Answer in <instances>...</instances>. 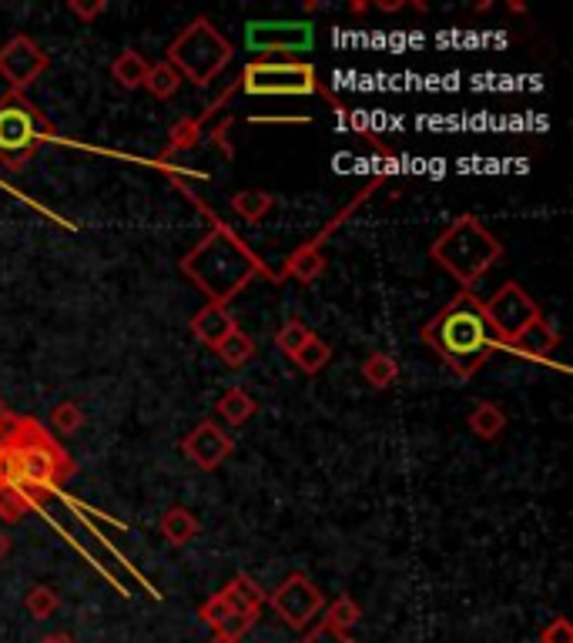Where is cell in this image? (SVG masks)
Listing matches in <instances>:
<instances>
[{"label": "cell", "mask_w": 573, "mask_h": 643, "mask_svg": "<svg viewBox=\"0 0 573 643\" xmlns=\"http://www.w3.org/2000/svg\"><path fill=\"white\" fill-rule=\"evenodd\" d=\"M185 279L215 305L235 302L255 279H272L276 271H269V265L261 262L232 228L211 215V228L182 255L179 262Z\"/></svg>", "instance_id": "6da1fadb"}, {"label": "cell", "mask_w": 573, "mask_h": 643, "mask_svg": "<svg viewBox=\"0 0 573 643\" xmlns=\"http://www.w3.org/2000/svg\"><path fill=\"white\" fill-rule=\"evenodd\" d=\"M419 339L450 365L456 379H473L500 349L483 312V299L473 289H460L419 329Z\"/></svg>", "instance_id": "7a4b0ae2"}, {"label": "cell", "mask_w": 573, "mask_h": 643, "mask_svg": "<svg viewBox=\"0 0 573 643\" xmlns=\"http://www.w3.org/2000/svg\"><path fill=\"white\" fill-rule=\"evenodd\" d=\"M483 312H487L500 349L547 362L550 352L560 345V336L547 326L540 305L520 282H503L490 299H483Z\"/></svg>", "instance_id": "3957f363"}, {"label": "cell", "mask_w": 573, "mask_h": 643, "mask_svg": "<svg viewBox=\"0 0 573 643\" xmlns=\"http://www.w3.org/2000/svg\"><path fill=\"white\" fill-rule=\"evenodd\" d=\"M503 258V242L476 215H456L447 232L429 245V262H436L460 289H473Z\"/></svg>", "instance_id": "277c9868"}, {"label": "cell", "mask_w": 573, "mask_h": 643, "mask_svg": "<svg viewBox=\"0 0 573 643\" xmlns=\"http://www.w3.org/2000/svg\"><path fill=\"white\" fill-rule=\"evenodd\" d=\"M11 466H14V486L24 489L34 502L44 499L58 483H64L74 473L71 456L64 446L31 416H17L11 433Z\"/></svg>", "instance_id": "5b68a950"}, {"label": "cell", "mask_w": 573, "mask_h": 643, "mask_svg": "<svg viewBox=\"0 0 573 643\" xmlns=\"http://www.w3.org/2000/svg\"><path fill=\"white\" fill-rule=\"evenodd\" d=\"M235 58L232 40L208 17H195L179 37L164 48V61L195 87H208Z\"/></svg>", "instance_id": "8992f818"}, {"label": "cell", "mask_w": 573, "mask_h": 643, "mask_svg": "<svg viewBox=\"0 0 573 643\" xmlns=\"http://www.w3.org/2000/svg\"><path fill=\"white\" fill-rule=\"evenodd\" d=\"M54 137V124L27 95L21 90L0 95V165L8 171H24L27 161Z\"/></svg>", "instance_id": "52a82bcc"}, {"label": "cell", "mask_w": 573, "mask_h": 643, "mask_svg": "<svg viewBox=\"0 0 573 643\" xmlns=\"http://www.w3.org/2000/svg\"><path fill=\"white\" fill-rule=\"evenodd\" d=\"M239 90L252 98H305V95H322L342 118H349L345 105L332 95V90L319 81L316 68L298 58L292 61H248L239 74Z\"/></svg>", "instance_id": "ba28073f"}, {"label": "cell", "mask_w": 573, "mask_h": 643, "mask_svg": "<svg viewBox=\"0 0 573 643\" xmlns=\"http://www.w3.org/2000/svg\"><path fill=\"white\" fill-rule=\"evenodd\" d=\"M316 27L308 21H248L245 48L255 61H292L295 54L313 51Z\"/></svg>", "instance_id": "9c48e42d"}, {"label": "cell", "mask_w": 573, "mask_h": 643, "mask_svg": "<svg viewBox=\"0 0 573 643\" xmlns=\"http://www.w3.org/2000/svg\"><path fill=\"white\" fill-rule=\"evenodd\" d=\"M266 604L276 610V617L305 633L308 627H316L322 620V610H326V593L319 590L316 580H308L305 573H289L269 596Z\"/></svg>", "instance_id": "30bf717a"}, {"label": "cell", "mask_w": 573, "mask_h": 643, "mask_svg": "<svg viewBox=\"0 0 573 643\" xmlns=\"http://www.w3.org/2000/svg\"><path fill=\"white\" fill-rule=\"evenodd\" d=\"M48 68H51V54L31 34H14L11 40L0 44V77L8 81V90L27 95V87H34L48 74Z\"/></svg>", "instance_id": "8fae6325"}, {"label": "cell", "mask_w": 573, "mask_h": 643, "mask_svg": "<svg viewBox=\"0 0 573 643\" xmlns=\"http://www.w3.org/2000/svg\"><path fill=\"white\" fill-rule=\"evenodd\" d=\"M182 452L192 466H198L202 473H215L225 459L235 452V439L232 433L215 423V420H202L195 429H188V436L182 439Z\"/></svg>", "instance_id": "7c38bea8"}, {"label": "cell", "mask_w": 573, "mask_h": 643, "mask_svg": "<svg viewBox=\"0 0 573 643\" xmlns=\"http://www.w3.org/2000/svg\"><path fill=\"white\" fill-rule=\"evenodd\" d=\"M188 329H192V336H195L202 345H208V349L215 352V345H218V342H222L229 332H235V329H239V322H235V315H232L225 305L205 302V305L192 315Z\"/></svg>", "instance_id": "4fadbf2b"}, {"label": "cell", "mask_w": 573, "mask_h": 643, "mask_svg": "<svg viewBox=\"0 0 573 643\" xmlns=\"http://www.w3.org/2000/svg\"><path fill=\"white\" fill-rule=\"evenodd\" d=\"M198 617L211 627V633H229V636H239V640L255 627V620L242 617L222 590L208 596V600L202 604V610H198Z\"/></svg>", "instance_id": "5bb4252c"}, {"label": "cell", "mask_w": 573, "mask_h": 643, "mask_svg": "<svg viewBox=\"0 0 573 643\" xmlns=\"http://www.w3.org/2000/svg\"><path fill=\"white\" fill-rule=\"evenodd\" d=\"M158 533H161V539L168 546H188L202 533V523H198V517L188 507H182V502H171V507L158 520Z\"/></svg>", "instance_id": "9a60e30c"}, {"label": "cell", "mask_w": 573, "mask_h": 643, "mask_svg": "<svg viewBox=\"0 0 573 643\" xmlns=\"http://www.w3.org/2000/svg\"><path fill=\"white\" fill-rule=\"evenodd\" d=\"M229 600H232V607L242 614V617H248V620H255L258 623V617H261V610H266V590L258 586V580H252L248 573H235L229 583H225V590H222Z\"/></svg>", "instance_id": "2e32d148"}, {"label": "cell", "mask_w": 573, "mask_h": 643, "mask_svg": "<svg viewBox=\"0 0 573 643\" xmlns=\"http://www.w3.org/2000/svg\"><path fill=\"white\" fill-rule=\"evenodd\" d=\"M258 412V402L248 389L242 386H232L225 389L222 396H218L215 402V423H222V426H245L252 416Z\"/></svg>", "instance_id": "e0dca14e"}, {"label": "cell", "mask_w": 573, "mask_h": 643, "mask_svg": "<svg viewBox=\"0 0 573 643\" xmlns=\"http://www.w3.org/2000/svg\"><path fill=\"white\" fill-rule=\"evenodd\" d=\"M507 412H503V405L500 402H493V399H479L473 409H470V416H466V426H470V433L476 436V439H483V442H493V439H500L503 436V429H507Z\"/></svg>", "instance_id": "ac0fdd59"}, {"label": "cell", "mask_w": 573, "mask_h": 643, "mask_svg": "<svg viewBox=\"0 0 573 643\" xmlns=\"http://www.w3.org/2000/svg\"><path fill=\"white\" fill-rule=\"evenodd\" d=\"M232 90H235V87H229L225 95H218V101H215V105H211L202 118H182L179 124H174V128H171V137H168V151H185V148H195V145H198V137H202L205 121H208L218 108H222L229 98H232Z\"/></svg>", "instance_id": "d6986e66"}, {"label": "cell", "mask_w": 573, "mask_h": 643, "mask_svg": "<svg viewBox=\"0 0 573 643\" xmlns=\"http://www.w3.org/2000/svg\"><path fill=\"white\" fill-rule=\"evenodd\" d=\"M148 68H151V64H148L145 54H138L135 48H124V51L111 61V77H114V84L124 87V90H138V87H145Z\"/></svg>", "instance_id": "ffe728a7"}, {"label": "cell", "mask_w": 573, "mask_h": 643, "mask_svg": "<svg viewBox=\"0 0 573 643\" xmlns=\"http://www.w3.org/2000/svg\"><path fill=\"white\" fill-rule=\"evenodd\" d=\"M232 211L245 221V225H258L266 221V215L276 208V195L272 192H261V189H242L232 195Z\"/></svg>", "instance_id": "44dd1931"}, {"label": "cell", "mask_w": 573, "mask_h": 643, "mask_svg": "<svg viewBox=\"0 0 573 643\" xmlns=\"http://www.w3.org/2000/svg\"><path fill=\"white\" fill-rule=\"evenodd\" d=\"M255 352H258V342L239 326L235 332H229L222 342L215 345V355L222 359L229 369H242V365H248L252 359H255Z\"/></svg>", "instance_id": "7402d4cb"}, {"label": "cell", "mask_w": 573, "mask_h": 643, "mask_svg": "<svg viewBox=\"0 0 573 643\" xmlns=\"http://www.w3.org/2000/svg\"><path fill=\"white\" fill-rule=\"evenodd\" d=\"M363 379L379 392L392 389L395 383H400V362H395V355H389V352H369L363 359Z\"/></svg>", "instance_id": "603a6c76"}, {"label": "cell", "mask_w": 573, "mask_h": 643, "mask_svg": "<svg viewBox=\"0 0 573 643\" xmlns=\"http://www.w3.org/2000/svg\"><path fill=\"white\" fill-rule=\"evenodd\" d=\"M182 74L174 71L168 61H158V64H151L148 68V77H145V90L151 98H158V101H171L174 95L182 90Z\"/></svg>", "instance_id": "cb8c5ba5"}, {"label": "cell", "mask_w": 573, "mask_h": 643, "mask_svg": "<svg viewBox=\"0 0 573 643\" xmlns=\"http://www.w3.org/2000/svg\"><path fill=\"white\" fill-rule=\"evenodd\" d=\"M329 362H332V345H329L326 339H319V336H313V339H308V342L292 355V365H295L298 373H305V376H319Z\"/></svg>", "instance_id": "d4e9b609"}, {"label": "cell", "mask_w": 573, "mask_h": 643, "mask_svg": "<svg viewBox=\"0 0 573 643\" xmlns=\"http://www.w3.org/2000/svg\"><path fill=\"white\" fill-rule=\"evenodd\" d=\"M359 620H363V607H359L356 600H352L349 593H342V596H336L332 604H326L319 623H326V627H332V630H339V633H349Z\"/></svg>", "instance_id": "484cf974"}, {"label": "cell", "mask_w": 573, "mask_h": 643, "mask_svg": "<svg viewBox=\"0 0 573 643\" xmlns=\"http://www.w3.org/2000/svg\"><path fill=\"white\" fill-rule=\"evenodd\" d=\"M84 409H81V402H74V399H64V402H58L51 412H48V426H51V436H74L81 426H84Z\"/></svg>", "instance_id": "4316f807"}, {"label": "cell", "mask_w": 573, "mask_h": 643, "mask_svg": "<svg viewBox=\"0 0 573 643\" xmlns=\"http://www.w3.org/2000/svg\"><path fill=\"white\" fill-rule=\"evenodd\" d=\"M58 607H61V596H58V590L48 586V583H34V586L27 590V596H24V610H27L34 620H51V617L58 614Z\"/></svg>", "instance_id": "83f0119b"}, {"label": "cell", "mask_w": 573, "mask_h": 643, "mask_svg": "<svg viewBox=\"0 0 573 643\" xmlns=\"http://www.w3.org/2000/svg\"><path fill=\"white\" fill-rule=\"evenodd\" d=\"M313 336H316V332L308 329L302 318H295V315H292V318H285L282 326H279V332H276V345H279V352H282L285 359H292V355H295V352H298L308 339H313Z\"/></svg>", "instance_id": "f1b7e54d"}, {"label": "cell", "mask_w": 573, "mask_h": 643, "mask_svg": "<svg viewBox=\"0 0 573 643\" xmlns=\"http://www.w3.org/2000/svg\"><path fill=\"white\" fill-rule=\"evenodd\" d=\"M31 510H34V499L24 489H17V486L0 489V520L4 523H21Z\"/></svg>", "instance_id": "f546056e"}, {"label": "cell", "mask_w": 573, "mask_h": 643, "mask_svg": "<svg viewBox=\"0 0 573 643\" xmlns=\"http://www.w3.org/2000/svg\"><path fill=\"white\" fill-rule=\"evenodd\" d=\"M17 416L14 412H4L0 416V489L14 486V466H11V433H14Z\"/></svg>", "instance_id": "4dcf8cb0"}, {"label": "cell", "mask_w": 573, "mask_h": 643, "mask_svg": "<svg viewBox=\"0 0 573 643\" xmlns=\"http://www.w3.org/2000/svg\"><path fill=\"white\" fill-rule=\"evenodd\" d=\"M298 643H356V640H352L349 633H339V630L326 627V623H316V627L305 630V636Z\"/></svg>", "instance_id": "1f68e13d"}, {"label": "cell", "mask_w": 573, "mask_h": 643, "mask_svg": "<svg viewBox=\"0 0 573 643\" xmlns=\"http://www.w3.org/2000/svg\"><path fill=\"white\" fill-rule=\"evenodd\" d=\"M540 643H573V627L566 617H553L544 630H540Z\"/></svg>", "instance_id": "d6a6232c"}, {"label": "cell", "mask_w": 573, "mask_h": 643, "mask_svg": "<svg viewBox=\"0 0 573 643\" xmlns=\"http://www.w3.org/2000/svg\"><path fill=\"white\" fill-rule=\"evenodd\" d=\"M68 11H71L81 24H95V21L108 11V4H105V0H95V4H84V0H68Z\"/></svg>", "instance_id": "836d02e7"}, {"label": "cell", "mask_w": 573, "mask_h": 643, "mask_svg": "<svg viewBox=\"0 0 573 643\" xmlns=\"http://www.w3.org/2000/svg\"><path fill=\"white\" fill-rule=\"evenodd\" d=\"M37 643H77V640H74L71 633H64V630H61V633H48V636H40Z\"/></svg>", "instance_id": "e575fe53"}, {"label": "cell", "mask_w": 573, "mask_h": 643, "mask_svg": "<svg viewBox=\"0 0 573 643\" xmlns=\"http://www.w3.org/2000/svg\"><path fill=\"white\" fill-rule=\"evenodd\" d=\"M11 546H14V543H11V533L0 530V560H4V557L11 554Z\"/></svg>", "instance_id": "d590c367"}, {"label": "cell", "mask_w": 573, "mask_h": 643, "mask_svg": "<svg viewBox=\"0 0 573 643\" xmlns=\"http://www.w3.org/2000/svg\"><path fill=\"white\" fill-rule=\"evenodd\" d=\"M376 8H379V11H403L406 4H403V0H379Z\"/></svg>", "instance_id": "8d00e7d4"}, {"label": "cell", "mask_w": 573, "mask_h": 643, "mask_svg": "<svg viewBox=\"0 0 573 643\" xmlns=\"http://www.w3.org/2000/svg\"><path fill=\"white\" fill-rule=\"evenodd\" d=\"M208 643H242V640L239 636H229V633H211Z\"/></svg>", "instance_id": "74e56055"}, {"label": "cell", "mask_w": 573, "mask_h": 643, "mask_svg": "<svg viewBox=\"0 0 573 643\" xmlns=\"http://www.w3.org/2000/svg\"><path fill=\"white\" fill-rule=\"evenodd\" d=\"M349 11H352V14H363V11H366V4H363V0H352Z\"/></svg>", "instance_id": "f35d334b"}, {"label": "cell", "mask_w": 573, "mask_h": 643, "mask_svg": "<svg viewBox=\"0 0 573 643\" xmlns=\"http://www.w3.org/2000/svg\"><path fill=\"white\" fill-rule=\"evenodd\" d=\"M4 412H8V402H4V396H0V416H4Z\"/></svg>", "instance_id": "ab89813d"}]
</instances>
